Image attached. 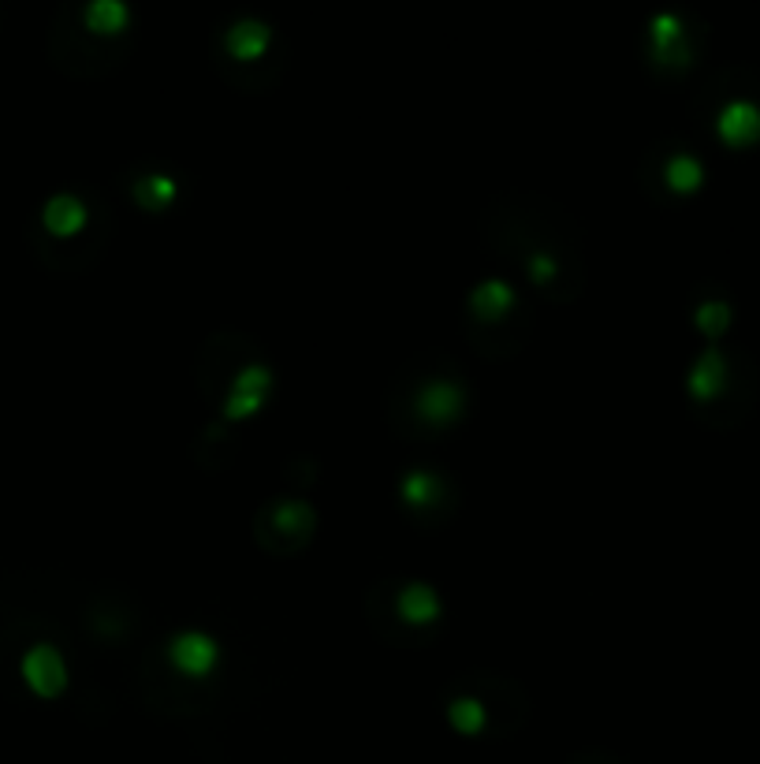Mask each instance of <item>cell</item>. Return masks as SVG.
I'll return each mask as SVG.
<instances>
[{
  "instance_id": "cell-1",
  "label": "cell",
  "mask_w": 760,
  "mask_h": 764,
  "mask_svg": "<svg viewBox=\"0 0 760 764\" xmlns=\"http://www.w3.org/2000/svg\"><path fill=\"white\" fill-rule=\"evenodd\" d=\"M489 247L522 269L552 302H574L586 288V254L574 220L541 194H500L485 209Z\"/></svg>"
},
{
  "instance_id": "cell-2",
  "label": "cell",
  "mask_w": 760,
  "mask_h": 764,
  "mask_svg": "<svg viewBox=\"0 0 760 764\" xmlns=\"http://www.w3.org/2000/svg\"><path fill=\"white\" fill-rule=\"evenodd\" d=\"M470 399V385L452 358L441 355V362L428 369H414L411 385L395 380L392 385V421L395 426H411V433H441V429L455 426Z\"/></svg>"
},
{
  "instance_id": "cell-3",
  "label": "cell",
  "mask_w": 760,
  "mask_h": 764,
  "mask_svg": "<svg viewBox=\"0 0 760 764\" xmlns=\"http://www.w3.org/2000/svg\"><path fill=\"white\" fill-rule=\"evenodd\" d=\"M369 601L388 604V615H369V623L377 626V634H384L388 642H414L417 634H433L441 626L444 604L441 593L433 590L422 578H403V582H384L380 590L369 593Z\"/></svg>"
},
{
  "instance_id": "cell-4",
  "label": "cell",
  "mask_w": 760,
  "mask_h": 764,
  "mask_svg": "<svg viewBox=\"0 0 760 764\" xmlns=\"http://www.w3.org/2000/svg\"><path fill=\"white\" fill-rule=\"evenodd\" d=\"M314 526H317V512L306 504V499H291V496H280L265 504L258 512V545H265L269 552H295L314 537Z\"/></svg>"
},
{
  "instance_id": "cell-5",
  "label": "cell",
  "mask_w": 760,
  "mask_h": 764,
  "mask_svg": "<svg viewBox=\"0 0 760 764\" xmlns=\"http://www.w3.org/2000/svg\"><path fill=\"white\" fill-rule=\"evenodd\" d=\"M466 310H470V321H474L470 336L477 340L481 332L507 325L511 313H519V291L500 277H485V280H477L470 288V295H466Z\"/></svg>"
},
{
  "instance_id": "cell-6",
  "label": "cell",
  "mask_w": 760,
  "mask_h": 764,
  "mask_svg": "<svg viewBox=\"0 0 760 764\" xmlns=\"http://www.w3.org/2000/svg\"><path fill=\"white\" fill-rule=\"evenodd\" d=\"M649 56L664 72H686L694 64V42L678 12H656L649 19Z\"/></svg>"
},
{
  "instance_id": "cell-7",
  "label": "cell",
  "mask_w": 760,
  "mask_h": 764,
  "mask_svg": "<svg viewBox=\"0 0 760 764\" xmlns=\"http://www.w3.org/2000/svg\"><path fill=\"white\" fill-rule=\"evenodd\" d=\"M19 671H23V682L37 693V698H56V693H64L67 687V660L53 642L31 645L23 664H19Z\"/></svg>"
},
{
  "instance_id": "cell-8",
  "label": "cell",
  "mask_w": 760,
  "mask_h": 764,
  "mask_svg": "<svg viewBox=\"0 0 760 764\" xmlns=\"http://www.w3.org/2000/svg\"><path fill=\"white\" fill-rule=\"evenodd\" d=\"M217 660H220V645L206 631H180L169 638V664L183 679H202V675L217 668Z\"/></svg>"
},
{
  "instance_id": "cell-9",
  "label": "cell",
  "mask_w": 760,
  "mask_h": 764,
  "mask_svg": "<svg viewBox=\"0 0 760 764\" xmlns=\"http://www.w3.org/2000/svg\"><path fill=\"white\" fill-rule=\"evenodd\" d=\"M399 493H403V504L414 515H441L444 507H452V485H447L441 470H406L403 482H399Z\"/></svg>"
},
{
  "instance_id": "cell-10",
  "label": "cell",
  "mask_w": 760,
  "mask_h": 764,
  "mask_svg": "<svg viewBox=\"0 0 760 764\" xmlns=\"http://www.w3.org/2000/svg\"><path fill=\"white\" fill-rule=\"evenodd\" d=\"M269 388H272V369L265 366V362H250V366H242L239 374L228 380L224 418H228V421L247 418L250 410H258L261 403H265Z\"/></svg>"
},
{
  "instance_id": "cell-11",
  "label": "cell",
  "mask_w": 760,
  "mask_h": 764,
  "mask_svg": "<svg viewBox=\"0 0 760 764\" xmlns=\"http://www.w3.org/2000/svg\"><path fill=\"white\" fill-rule=\"evenodd\" d=\"M716 134L735 150L760 142V105L749 97H730L724 109L716 112Z\"/></svg>"
},
{
  "instance_id": "cell-12",
  "label": "cell",
  "mask_w": 760,
  "mask_h": 764,
  "mask_svg": "<svg viewBox=\"0 0 760 764\" xmlns=\"http://www.w3.org/2000/svg\"><path fill=\"white\" fill-rule=\"evenodd\" d=\"M727 380H730L727 355L716 344H708L694 358V366H690V374H686L690 399H697V403H713V399H719L727 391Z\"/></svg>"
},
{
  "instance_id": "cell-13",
  "label": "cell",
  "mask_w": 760,
  "mask_h": 764,
  "mask_svg": "<svg viewBox=\"0 0 760 764\" xmlns=\"http://www.w3.org/2000/svg\"><path fill=\"white\" fill-rule=\"evenodd\" d=\"M269 42H272V31L265 19H258V15H239L236 23L224 31V49H228L231 61H239V64L261 61Z\"/></svg>"
},
{
  "instance_id": "cell-14",
  "label": "cell",
  "mask_w": 760,
  "mask_h": 764,
  "mask_svg": "<svg viewBox=\"0 0 760 764\" xmlns=\"http://www.w3.org/2000/svg\"><path fill=\"white\" fill-rule=\"evenodd\" d=\"M86 202L79 198V194H72V191H61V194H53V198L45 202V209H42V224H45V232L48 235H56V239H72V235H79L86 228Z\"/></svg>"
},
{
  "instance_id": "cell-15",
  "label": "cell",
  "mask_w": 760,
  "mask_h": 764,
  "mask_svg": "<svg viewBox=\"0 0 760 764\" xmlns=\"http://www.w3.org/2000/svg\"><path fill=\"white\" fill-rule=\"evenodd\" d=\"M664 183L675 194H694L705 183V161L690 150H675L664 164Z\"/></svg>"
},
{
  "instance_id": "cell-16",
  "label": "cell",
  "mask_w": 760,
  "mask_h": 764,
  "mask_svg": "<svg viewBox=\"0 0 760 764\" xmlns=\"http://www.w3.org/2000/svg\"><path fill=\"white\" fill-rule=\"evenodd\" d=\"M127 19L131 12L120 4V0H94V4L83 8V23L86 31L97 34V37H112V34H123Z\"/></svg>"
},
{
  "instance_id": "cell-17",
  "label": "cell",
  "mask_w": 760,
  "mask_h": 764,
  "mask_svg": "<svg viewBox=\"0 0 760 764\" xmlns=\"http://www.w3.org/2000/svg\"><path fill=\"white\" fill-rule=\"evenodd\" d=\"M131 194L134 202L145 205V209H169V205L175 202V180L172 175H158V172H145L139 175V180L131 183Z\"/></svg>"
},
{
  "instance_id": "cell-18",
  "label": "cell",
  "mask_w": 760,
  "mask_h": 764,
  "mask_svg": "<svg viewBox=\"0 0 760 764\" xmlns=\"http://www.w3.org/2000/svg\"><path fill=\"white\" fill-rule=\"evenodd\" d=\"M730 318H735V310H730L727 299H705V302H697V310H694L697 329L705 332L708 340L724 336V332L730 329Z\"/></svg>"
}]
</instances>
